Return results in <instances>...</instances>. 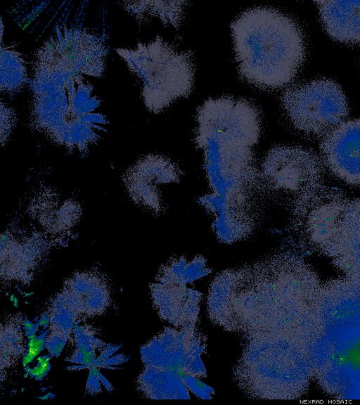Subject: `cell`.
Segmentation results:
<instances>
[{"label": "cell", "instance_id": "obj_1", "mask_svg": "<svg viewBox=\"0 0 360 405\" xmlns=\"http://www.w3.org/2000/svg\"><path fill=\"white\" fill-rule=\"evenodd\" d=\"M106 46L96 33L58 28L37 50L30 80V126L70 153H87L110 122L85 75L102 77Z\"/></svg>", "mask_w": 360, "mask_h": 405}, {"label": "cell", "instance_id": "obj_16", "mask_svg": "<svg viewBox=\"0 0 360 405\" xmlns=\"http://www.w3.org/2000/svg\"><path fill=\"white\" fill-rule=\"evenodd\" d=\"M335 366L351 375L360 377V337L342 342L333 354Z\"/></svg>", "mask_w": 360, "mask_h": 405}, {"label": "cell", "instance_id": "obj_8", "mask_svg": "<svg viewBox=\"0 0 360 405\" xmlns=\"http://www.w3.org/2000/svg\"><path fill=\"white\" fill-rule=\"evenodd\" d=\"M311 153L295 147L276 146L269 151L262 165V181L268 191L283 195L295 192L300 175L311 174L318 167Z\"/></svg>", "mask_w": 360, "mask_h": 405}, {"label": "cell", "instance_id": "obj_5", "mask_svg": "<svg viewBox=\"0 0 360 405\" xmlns=\"http://www.w3.org/2000/svg\"><path fill=\"white\" fill-rule=\"evenodd\" d=\"M206 346V338L196 327H167L142 348V356L146 365L201 378L207 375L200 357Z\"/></svg>", "mask_w": 360, "mask_h": 405}, {"label": "cell", "instance_id": "obj_17", "mask_svg": "<svg viewBox=\"0 0 360 405\" xmlns=\"http://www.w3.org/2000/svg\"><path fill=\"white\" fill-rule=\"evenodd\" d=\"M16 114L14 110L1 102V144L4 146L15 124Z\"/></svg>", "mask_w": 360, "mask_h": 405}, {"label": "cell", "instance_id": "obj_6", "mask_svg": "<svg viewBox=\"0 0 360 405\" xmlns=\"http://www.w3.org/2000/svg\"><path fill=\"white\" fill-rule=\"evenodd\" d=\"M179 169L169 158L149 154L124 172L122 180L130 198L139 206L158 213L162 210L159 186L176 181Z\"/></svg>", "mask_w": 360, "mask_h": 405}, {"label": "cell", "instance_id": "obj_3", "mask_svg": "<svg viewBox=\"0 0 360 405\" xmlns=\"http://www.w3.org/2000/svg\"><path fill=\"white\" fill-rule=\"evenodd\" d=\"M115 51L141 82V96L149 112L159 113L176 98L190 94L195 74L192 51H179L159 35L134 49Z\"/></svg>", "mask_w": 360, "mask_h": 405}, {"label": "cell", "instance_id": "obj_11", "mask_svg": "<svg viewBox=\"0 0 360 405\" xmlns=\"http://www.w3.org/2000/svg\"><path fill=\"white\" fill-rule=\"evenodd\" d=\"M30 214L51 234L70 231L79 221L82 208L72 198L61 200L50 190H44L34 197L29 207Z\"/></svg>", "mask_w": 360, "mask_h": 405}, {"label": "cell", "instance_id": "obj_10", "mask_svg": "<svg viewBox=\"0 0 360 405\" xmlns=\"http://www.w3.org/2000/svg\"><path fill=\"white\" fill-rule=\"evenodd\" d=\"M150 288L153 304L162 320L179 329L195 328L202 292L183 283L155 282Z\"/></svg>", "mask_w": 360, "mask_h": 405}, {"label": "cell", "instance_id": "obj_15", "mask_svg": "<svg viewBox=\"0 0 360 405\" xmlns=\"http://www.w3.org/2000/svg\"><path fill=\"white\" fill-rule=\"evenodd\" d=\"M1 82L3 94H13L20 91L28 81L26 61L22 53L11 46H1Z\"/></svg>", "mask_w": 360, "mask_h": 405}, {"label": "cell", "instance_id": "obj_18", "mask_svg": "<svg viewBox=\"0 0 360 405\" xmlns=\"http://www.w3.org/2000/svg\"><path fill=\"white\" fill-rule=\"evenodd\" d=\"M185 383L188 389L197 397L202 399H210L214 393V390L211 387L200 381L198 378L181 373Z\"/></svg>", "mask_w": 360, "mask_h": 405}, {"label": "cell", "instance_id": "obj_12", "mask_svg": "<svg viewBox=\"0 0 360 405\" xmlns=\"http://www.w3.org/2000/svg\"><path fill=\"white\" fill-rule=\"evenodd\" d=\"M316 3L324 28L333 39L344 43H360V1Z\"/></svg>", "mask_w": 360, "mask_h": 405}, {"label": "cell", "instance_id": "obj_9", "mask_svg": "<svg viewBox=\"0 0 360 405\" xmlns=\"http://www.w3.org/2000/svg\"><path fill=\"white\" fill-rule=\"evenodd\" d=\"M40 233L6 230L1 238V277L28 281L46 249Z\"/></svg>", "mask_w": 360, "mask_h": 405}, {"label": "cell", "instance_id": "obj_14", "mask_svg": "<svg viewBox=\"0 0 360 405\" xmlns=\"http://www.w3.org/2000/svg\"><path fill=\"white\" fill-rule=\"evenodd\" d=\"M186 1H127L121 2L123 8L139 23L158 18L164 24L177 27L181 22Z\"/></svg>", "mask_w": 360, "mask_h": 405}, {"label": "cell", "instance_id": "obj_4", "mask_svg": "<svg viewBox=\"0 0 360 405\" xmlns=\"http://www.w3.org/2000/svg\"><path fill=\"white\" fill-rule=\"evenodd\" d=\"M281 100L293 126L309 134H325L342 122L348 113L345 94L330 79L293 85L283 92Z\"/></svg>", "mask_w": 360, "mask_h": 405}, {"label": "cell", "instance_id": "obj_13", "mask_svg": "<svg viewBox=\"0 0 360 405\" xmlns=\"http://www.w3.org/2000/svg\"><path fill=\"white\" fill-rule=\"evenodd\" d=\"M142 390L156 399H189L188 389L182 374L174 370L146 365L141 375Z\"/></svg>", "mask_w": 360, "mask_h": 405}, {"label": "cell", "instance_id": "obj_7", "mask_svg": "<svg viewBox=\"0 0 360 405\" xmlns=\"http://www.w3.org/2000/svg\"><path fill=\"white\" fill-rule=\"evenodd\" d=\"M321 154L328 169L351 185H360V120L342 122L326 132Z\"/></svg>", "mask_w": 360, "mask_h": 405}, {"label": "cell", "instance_id": "obj_2", "mask_svg": "<svg viewBox=\"0 0 360 405\" xmlns=\"http://www.w3.org/2000/svg\"><path fill=\"white\" fill-rule=\"evenodd\" d=\"M240 75L263 89L290 83L302 66L305 44L298 24L274 8L244 11L231 24Z\"/></svg>", "mask_w": 360, "mask_h": 405}]
</instances>
